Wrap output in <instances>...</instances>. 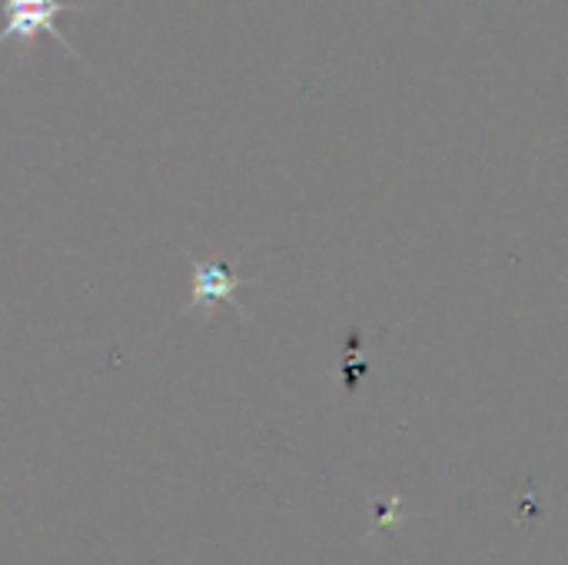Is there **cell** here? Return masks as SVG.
Here are the masks:
<instances>
[{
	"mask_svg": "<svg viewBox=\"0 0 568 565\" xmlns=\"http://www.w3.org/2000/svg\"><path fill=\"white\" fill-rule=\"evenodd\" d=\"M77 10L73 3L63 0H3V23H0V47L17 43V53L23 60V53L33 57L37 37H53L57 47L67 50L70 60H80V50L63 37V30L57 27L60 13Z\"/></svg>",
	"mask_w": 568,
	"mask_h": 565,
	"instance_id": "1",
	"label": "cell"
},
{
	"mask_svg": "<svg viewBox=\"0 0 568 565\" xmlns=\"http://www.w3.org/2000/svg\"><path fill=\"white\" fill-rule=\"evenodd\" d=\"M190 266H193V290H190V300L183 306V313H200L203 320H213V310L220 303H230L233 310L243 313L240 306V290L250 286L253 280H243V276H233L226 273L223 263H206V260H196L193 253L186 256Z\"/></svg>",
	"mask_w": 568,
	"mask_h": 565,
	"instance_id": "2",
	"label": "cell"
}]
</instances>
